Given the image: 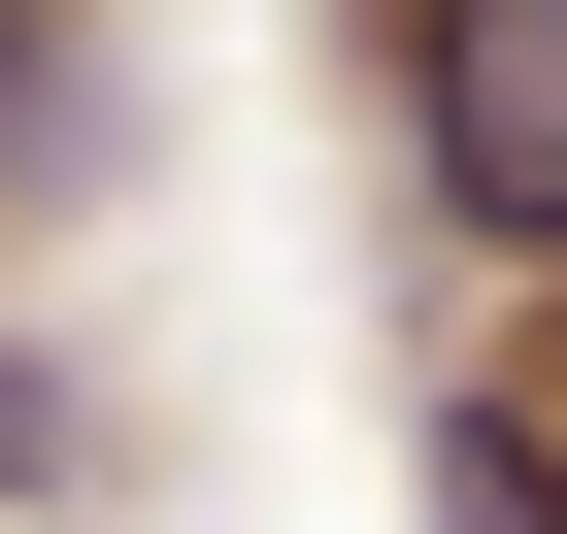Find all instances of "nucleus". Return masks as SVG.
<instances>
[{"mask_svg":"<svg viewBox=\"0 0 567 534\" xmlns=\"http://www.w3.org/2000/svg\"><path fill=\"white\" fill-rule=\"evenodd\" d=\"M434 534H567V434H534V401H467V434H434Z\"/></svg>","mask_w":567,"mask_h":534,"instance_id":"2","label":"nucleus"},{"mask_svg":"<svg viewBox=\"0 0 567 534\" xmlns=\"http://www.w3.org/2000/svg\"><path fill=\"white\" fill-rule=\"evenodd\" d=\"M401 134H434V234L567 301V0H401Z\"/></svg>","mask_w":567,"mask_h":534,"instance_id":"1","label":"nucleus"}]
</instances>
